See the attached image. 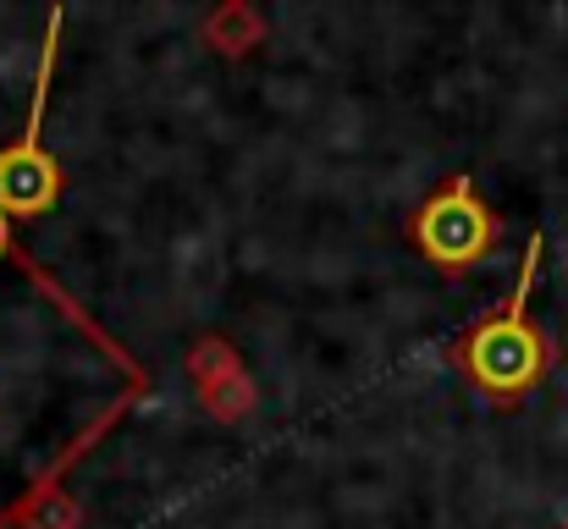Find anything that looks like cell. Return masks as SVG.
<instances>
[{
    "instance_id": "1",
    "label": "cell",
    "mask_w": 568,
    "mask_h": 529,
    "mask_svg": "<svg viewBox=\"0 0 568 529\" xmlns=\"http://www.w3.org/2000/svg\"><path fill=\"white\" fill-rule=\"evenodd\" d=\"M536 265H541V237H530L525 265H519V282H514V293H508L503 315H491V321L469 337V348H464L469 375H475L486 391H503V397H514V391L536 386V380H541V369H547V343H541V332L530 326V287H536Z\"/></svg>"
},
{
    "instance_id": "2",
    "label": "cell",
    "mask_w": 568,
    "mask_h": 529,
    "mask_svg": "<svg viewBox=\"0 0 568 529\" xmlns=\"http://www.w3.org/2000/svg\"><path fill=\"white\" fill-rule=\"evenodd\" d=\"M50 67H55V22L44 39V61H39V83H33V105H28V128L22 139L0 155V210L6 215H39L55 199V161L39 150V122H44V100H50Z\"/></svg>"
},
{
    "instance_id": "3",
    "label": "cell",
    "mask_w": 568,
    "mask_h": 529,
    "mask_svg": "<svg viewBox=\"0 0 568 529\" xmlns=\"http://www.w3.org/2000/svg\"><path fill=\"white\" fill-rule=\"evenodd\" d=\"M414 237H419V248H425L436 265H453V271L486 254V243H491V215L475 204L469 176H458L447 193H436V199L419 210Z\"/></svg>"
},
{
    "instance_id": "4",
    "label": "cell",
    "mask_w": 568,
    "mask_h": 529,
    "mask_svg": "<svg viewBox=\"0 0 568 529\" xmlns=\"http://www.w3.org/2000/svg\"><path fill=\"white\" fill-rule=\"evenodd\" d=\"M0 254H6V210H0Z\"/></svg>"
}]
</instances>
